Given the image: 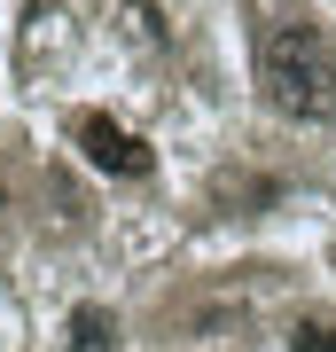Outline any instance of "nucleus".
<instances>
[{
  "label": "nucleus",
  "instance_id": "nucleus-1",
  "mask_svg": "<svg viewBox=\"0 0 336 352\" xmlns=\"http://www.w3.org/2000/svg\"><path fill=\"white\" fill-rule=\"evenodd\" d=\"M258 87L282 118L298 126H328L336 118V47L321 24L305 16H282V24L258 32Z\"/></svg>",
  "mask_w": 336,
  "mask_h": 352
},
{
  "label": "nucleus",
  "instance_id": "nucleus-2",
  "mask_svg": "<svg viewBox=\"0 0 336 352\" xmlns=\"http://www.w3.org/2000/svg\"><path fill=\"white\" fill-rule=\"evenodd\" d=\"M71 133H78V149H87V164H94V173H110V180H149V173H157V149H149L133 126L102 118V110H87Z\"/></svg>",
  "mask_w": 336,
  "mask_h": 352
},
{
  "label": "nucleus",
  "instance_id": "nucleus-3",
  "mask_svg": "<svg viewBox=\"0 0 336 352\" xmlns=\"http://www.w3.org/2000/svg\"><path fill=\"white\" fill-rule=\"evenodd\" d=\"M110 344H117V314L78 305V314H71V352H110Z\"/></svg>",
  "mask_w": 336,
  "mask_h": 352
},
{
  "label": "nucleus",
  "instance_id": "nucleus-4",
  "mask_svg": "<svg viewBox=\"0 0 336 352\" xmlns=\"http://www.w3.org/2000/svg\"><path fill=\"white\" fill-rule=\"evenodd\" d=\"M289 352H336V321H298L289 329Z\"/></svg>",
  "mask_w": 336,
  "mask_h": 352
}]
</instances>
